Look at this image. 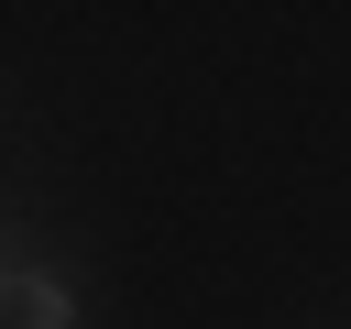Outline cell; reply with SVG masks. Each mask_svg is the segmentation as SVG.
<instances>
[{"label":"cell","mask_w":351,"mask_h":329,"mask_svg":"<svg viewBox=\"0 0 351 329\" xmlns=\"http://www.w3.org/2000/svg\"><path fill=\"white\" fill-rule=\"evenodd\" d=\"M0 329H88V296H77V274H66L55 252H33V263L11 274V296H0Z\"/></svg>","instance_id":"cell-1"}]
</instances>
